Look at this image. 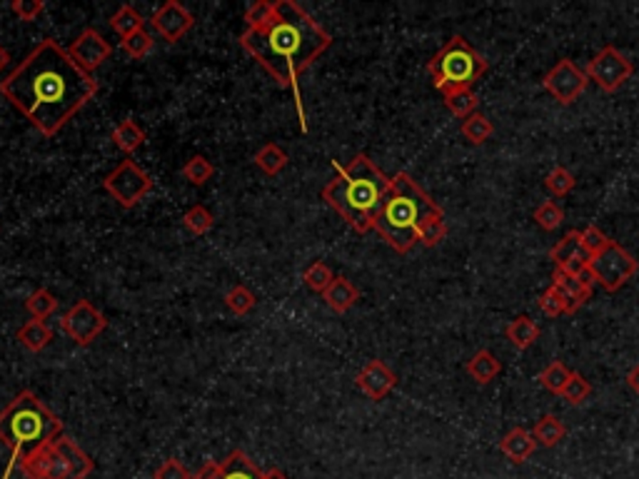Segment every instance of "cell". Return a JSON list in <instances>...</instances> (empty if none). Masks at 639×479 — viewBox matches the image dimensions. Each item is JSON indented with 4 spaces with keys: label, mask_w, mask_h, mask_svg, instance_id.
<instances>
[{
    "label": "cell",
    "mask_w": 639,
    "mask_h": 479,
    "mask_svg": "<svg viewBox=\"0 0 639 479\" xmlns=\"http://www.w3.org/2000/svg\"><path fill=\"white\" fill-rule=\"evenodd\" d=\"M98 93L95 75L63 50L58 40L45 38L21 60L5 80H0V95L31 120L45 137H53L66 128Z\"/></svg>",
    "instance_id": "1"
},
{
    "label": "cell",
    "mask_w": 639,
    "mask_h": 479,
    "mask_svg": "<svg viewBox=\"0 0 639 479\" xmlns=\"http://www.w3.org/2000/svg\"><path fill=\"white\" fill-rule=\"evenodd\" d=\"M330 45L333 35L295 0H278L272 18L262 28L240 35V48L247 56L258 60V66L268 70L280 88L292 90L303 133H307V123L300 78Z\"/></svg>",
    "instance_id": "2"
},
{
    "label": "cell",
    "mask_w": 639,
    "mask_h": 479,
    "mask_svg": "<svg viewBox=\"0 0 639 479\" xmlns=\"http://www.w3.org/2000/svg\"><path fill=\"white\" fill-rule=\"evenodd\" d=\"M390 182L380 167L365 153L350 160L348 165L335 163V178L323 188V200L355 230L370 233L382 210V202L390 192Z\"/></svg>",
    "instance_id": "3"
},
{
    "label": "cell",
    "mask_w": 639,
    "mask_h": 479,
    "mask_svg": "<svg viewBox=\"0 0 639 479\" xmlns=\"http://www.w3.org/2000/svg\"><path fill=\"white\" fill-rule=\"evenodd\" d=\"M442 215H445L442 208L417 185L410 173H397L375 220V230L395 253L404 255L417 245L420 230L425 227L427 220Z\"/></svg>",
    "instance_id": "4"
},
{
    "label": "cell",
    "mask_w": 639,
    "mask_h": 479,
    "mask_svg": "<svg viewBox=\"0 0 639 479\" xmlns=\"http://www.w3.org/2000/svg\"><path fill=\"white\" fill-rule=\"evenodd\" d=\"M60 435H63L60 417L50 412V407H45L31 390L18 392L11 404L0 412V445L11 452V462L3 472V479H11L13 469L21 465V459L56 442Z\"/></svg>",
    "instance_id": "5"
},
{
    "label": "cell",
    "mask_w": 639,
    "mask_h": 479,
    "mask_svg": "<svg viewBox=\"0 0 639 479\" xmlns=\"http://www.w3.org/2000/svg\"><path fill=\"white\" fill-rule=\"evenodd\" d=\"M487 60L462 35H452L427 63L432 83L442 95L472 88L487 73Z\"/></svg>",
    "instance_id": "6"
},
{
    "label": "cell",
    "mask_w": 639,
    "mask_h": 479,
    "mask_svg": "<svg viewBox=\"0 0 639 479\" xmlns=\"http://www.w3.org/2000/svg\"><path fill=\"white\" fill-rule=\"evenodd\" d=\"M102 190H105L120 208L130 210L135 205H140V200L153 190V180H150V175H147L146 170L138 165L135 160L125 157V160H120V165L112 167L111 173L105 175Z\"/></svg>",
    "instance_id": "7"
},
{
    "label": "cell",
    "mask_w": 639,
    "mask_h": 479,
    "mask_svg": "<svg viewBox=\"0 0 639 479\" xmlns=\"http://www.w3.org/2000/svg\"><path fill=\"white\" fill-rule=\"evenodd\" d=\"M590 275L595 282H599L607 292H617L625 288L629 279L639 272V262L629 255L625 247L609 240V245L599 255L590 257Z\"/></svg>",
    "instance_id": "8"
},
{
    "label": "cell",
    "mask_w": 639,
    "mask_h": 479,
    "mask_svg": "<svg viewBox=\"0 0 639 479\" xmlns=\"http://www.w3.org/2000/svg\"><path fill=\"white\" fill-rule=\"evenodd\" d=\"M587 78L605 93H617L635 73V66L625 53H619L615 45H605L590 63H587Z\"/></svg>",
    "instance_id": "9"
},
{
    "label": "cell",
    "mask_w": 639,
    "mask_h": 479,
    "mask_svg": "<svg viewBox=\"0 0 639 479\" xmlns=\"http://www.w3.org/2000/svg\"><path fill=\"white\" fill-rule=\"evenodd\" d=\"M105 327H108L105 315H102L95 305H90L88 300H78L60 317V330H63V334L70 337L78 347H88L90 342H95Z\"/></svg>",
    "instance_id": "10"
},
{
    "label": "cell",
    "mask_w": 639,
    "mask_h": 479,
    "mask_svg": "<svg viewBox=\"0 0 639 479\" xmlns=\"http://www.w3.org/2000/svg\"><path fill=\"white\" fill-rule=\"evenodd\" d=\"M542 85L560 105H572L574 101H580V95L587 90L590 78H587V73H584L582 67L574 66L572 58H562L557 66L545 73Z\"/></svg>",
    "instance_id": "11"
},
{
    "label": "cell",
    "mask_w": 639,
    "mask_h": 479,
    "mask_svg": "<svg viewBox=\"0 0 639 479\" xmlns=\"http://www.w3.org/2000/svg\"><path fill=\"white\" fill-rule=\"evenodd\" d=\"M67 53H70V58H73L85 73L93 75L98 67L105 66V60H111L112 45L111 40H105L95 28H85V31L70 43Z\"/></svg>",
    "instance_id": "12"
},
{
    "label": "cell",
    "mask_w": 639,
    "mask_h": 479,
    "mask_svg": "<svg viewBox=\"0 0 639 479\" xmlns=\"http://www.w3.org/2000/svg\"><path fill=\"white\" fill-rule=\"evenodd\" d=\"M150 22H153V28H155L157 33L163 35L168 43H178L180 38H185V35L192 31L195 15H192L182 3H178V0H165V3L153 13Z\"/></svg>",
    "instance_id": "13"
},
{
    "label": "cell",
    "mask_w": 639,
    "mask_h": 479,
    "mask_svg": "<svg viewBox=\"0 0 639 479\" xmlns=\"http://www.w3.org/2000/svg\"><path fill=\"white\" fill-rule=\"evenodd\" d=\"M355 385H358L359 392H362L365 397L380 402L395 390V385H397V375H395L393 369L387 368L382 359H370V362L358 372Z\"/></svg>",
    "instance_id": "14"
},
{
    "label": "cell",
    "mask_w": 639,
    "mask_h": 479,
    "mask_svg": "<svg viewBox=\"0 0 639 479\" xmlns=\"http://www.w3.org/2000/svg\"><path fill=\"white\" fill-rule=\"evenodd\" d=\"M18 467L28 479H66V465H63L56 442L35 449L33 455L21 459Z\"/></svg>",
    "instance_id": "15"
},
{
    "label": "cell",
    "mask_w": 639,
    "mask_h": 479,
    "mask_svg": "<svg viewBox=\"0 0 639 479\" xmlns=\"http://www.w3.org/2000/svg\"><path fill=\"white\" fill-rule=\"evenodd\" d=\"M552 285L564 295V300H567V310H570V315H574L580 307H582L584 302L592 297V285H595V279H592V275H590V270H587L584 275H580V278H574V275H567L564 270L555 268V272H552Z\"/></svg>",
    "instance_id": "16"
},
{
    "label": "cell",
    "mask_w": 639,
    "mask_h": 479,
    "mask_svg": "<svg viewBox=\"0 0 639 479\" xmlns=\"http://www.w3.org/2000/svg\"><path fill=\"white\" fill-rule=\"evenodd\" d=\"M56 447L58 452H60V457H63V465H66V479H88L93 475L95 462L73 439L58 437Z\"/></svg>",
    "instance_id": "17"
},
{
    "label": "cell",
    "mask_w": 639,
    "mask_h": 479,
    "mask_svg": "<svg viewBox=\"0 0 639 479\" xmlns=\"http://www.w3.org/2000/svg\"><path fill=\"white\" fill-rule=\"evenodd\" d=\"M500 449H502V455H505L510 462L522 465V462H528V459L535 455L537 442H535V437H532V430H525V427H512V430H510V432L502 437Z\"/></svg>",
    "instance_id": "18"
},
{
    "label": "cell",
    "mask_w": 639,
    "mask_h": 479,
    "mask_svg": "<svg viewBox=\"0 0 639 479\" xmlns=\"http://www.w3.org/2000/svg\"><path fill=\"white\" fill-rule=\"evenodd\" d=\"M323 300H325V305L333 310V313L337 315H345L350 313L355 305H358L359 300V290L350 282L348 278H342V275H337L335 279H333V285L327 288L325 292H323Z\"/></svg>",
    "instance_id": "19"
},
{
    "label": "cell",
    "mask_w": 639,
    "mask_h": 479,
    "mask_svg": "<svg viewBox=\"0 0 639 479\" xmlns=\"http://www.w3.org/2000/svg\"><path fill=\"white\" fill-rule=\"evenodd\" d=\"M111 140L115 143L118 150H123L125 155L130 157L135 150H140L143 143H146V130L138 125V120H130V118H128V120H120V123L112 128Z\"/></svg>",
    "instance_id": "20"
},
{
    "label": "cell",
    "mask_w": 639,
    "mask_h": 479,
    "mask_svg": "<svg viewBox=\"0 0 639 479\" xmlns=\"http://www.w3.org/2000/svg\"><path fill=\"white\" fill-rule=\"evenodd\" d=\"M220 479H262V472L243 449H235L220 462Z\"/></svg>",
    "instance_id": "21"
},
{
    "label": "cell",
    "mask_w": 639,
    "mask_h": 479,
    "mask_svg": "<svg viewBox=\"0 0 639 479\" xmlns=\"http://www.w3.org/2000/svg\"><path fill=\"white\" fill-rule=\"evenodd\" d=\"M15 340H18L28 352H43L45 347L53 342V330H50V324L43 323V320H28V323L18 330Z\"/></svg>",
    "instance_id": "22"
},
{
    "label": "cell",
    "mask_w": 639,
    "mask_h": 479,
    "mask_svg": "<svg viewBox=\"0 0 639 479\" xmlns=\"http://www.w3.org/2000/svg\"><path fill=\"white\" fill-rule=\"evenodd\" d=\"M500 372H502V362H500L490 350L475 352L470 362H467V375H470L477 385H490L493 379H497Z\"/></svg>",
    "instance_id": "23"
},
{
    "label": "cell",
    "mask_w": 639,
    "mask_h": 479,
    "mask_svg": "<svg viewBox=\"0 0 639 479\" xmlns=\"http://www.w3.org/2000/svg\"><path fill=\"white\" fill-rule=\"evenodd\" d=\"M505 334L507 340L512 342V347L529 350L539 340V324L532 317H528V315H519V317H515L512 323L507 324Z\"/></svg>",
    "instance_id": "24"
},
{
    "label": "cell",
    "mask_w": 639,
    "mask_h": 479,
    "mask_svg": "<svg viewBox=\"0 0 639 479\" xmlns=\"http://www.w3.org/2000/svg\"><path fill=\"white\" fill-rule=\"evenodd\" d=\"M288 160H290V157H288V153H285L278 143H265V146L255 153V157H253V163L258 165L260 173H265L270 178L280 175L282 170L288 167Z\"/></svg>",
    "instance_id": "25"
},
{
    "label": "cell",
    "mask_w": 639,
    "mask_h": 479,
    "mask_svg": "<svg viewBox=\"0 0 639 479\" xmlns=\"http://www.w3.org/2000/svg\"><path fill=\"white\" fill-rule=\"evenodd\" d=\"M532 437L539 447H555L560 445L562 439L567 437V427L555 417V414H545L539 417V422L532 427Z\"/></svg>",
    "instance_id": "26"
},
{
    "label": "cell",
    "mask_w": 639,
    "mask_h": 479,
    "mask_svg": "<svg viewBox=\"0 0 639 479\" xmlns=\"http://www.w3.org/2000/svg\"><path fill=\"white\" fill-rule=\"evenodd\" d=\"M460 130L462 135L470 140L472 146H483V143H487V140L494 135V125L487 115H483V112H472L470 118L462 120Z\"/></svg>",
    "instance_id": "27"
},
{
    "label": "cell",
    "mask_w": 639,
    "mask_h": 479,
    "mask_svg": "<svg viewBox=\"0 0 639 479\" xmlns=\"http://www.w3.org/2000/svg\"><path fill=\"white\" fill-rule=\"evenodd\" d=\"M111 25L112 31L120 35V40H123L128 35H133L135 31H143V28H146V18L135 11L133 5H120L118 11L112 13Z\"/></svg>",
    "instance_id": "28"
},
{
    "label": "cell",
    "mask_w": 639,
    "mask_h": 479,
    "mask_svg": "<svg viewBox=\"0 0 639 479\" xmlns=\"http://www.w3.org/2000/svg\"><path fill=\"white\" fill-rule=\"evenodd\" d=\"M577 255H584L582 233H580V230H570V233L564 235L560 243H555V247L550 250V260L555 262V268H560L567 260H572V257Z\"/></svg>",
    "instance_id": "29"
},
{
    "label": "cell",
    "mask_w": 639,
    "mask_h": 479,
    "mask_svg": "<svg viewBox=\"0 0 639 479\" xmlns=\"http://www.w3.org/2000/svg\"><path fill=\"white\" fill-rule=\"evenodd\" d=\"M225 305H227V310L233 315L245 317V315H250L258 307V295L250 290V288H245V285H235V288H230V292L225 295Z\"/></svg>",
    "instance_id": "30"
},
{
    "label": "cell",
    "mask_w": 639,
    "mask_h": 479,
    "mask_svg": "<svg viewBox=\"0 0 639 479\" xmlns=\"http://www.w3.org/2000/svg\"><path fill=\"white\" fill-rule=\"evenodd\" d=\"M182 178L188 180L191 185H195V188H202L205 182H210L215 175V165L208 160L205 155H192L185 165H182Z\"/></svg>",
    "instance_id": "31"
},
{
    "label": "cell",
    "mask_w": 639,
    "mask_h": 479,
    "mask_svg": "<svg viewBox=\"0 0 639 479\" xmlns=\"http://www.w3.org/2000/svg\"><path fill=\"white\" fill-rule=\"evenodd\" d=\"M25 310L31 313L33 320H43L45 323L50 315L58 313V297L50 290L40 288V290H35L33 295L25 300Z\"/></svg>",
    "instance_id": "32"
},
{
    "label": "cell",
    "mask_w": 639,
    "mask_h": 479,
    "mask_svg": "<svg viewBox=\"0 0 639 479\" xmlns=\"http://www.w3.org/2000/svg\"><path fill=\"white\" fill-rule=\"evenodd\" d=\"M445 105H448V111L455 115V118H460V120H465V118H470L472 112H477V105H480V101H477V93L472 88L467 90H457V93H449V95H445Z\"/></svg>",
    "instance_id": "33"
},
{
    "label": "cell",
    "mask_w": 639,
    "mask_h": 479,
    "mask_svg": "<svg viewBox=\"0 0 639 479\" xmlns=\"http://www.w3.org/2000/svg\"><path fill=\"white\" fill-rule=\"evenodd\" d=\"M570 377H572V369L557 359V362H552V365H547V368L539 372V385H542L545 390H550L552 395H562V390H564V385L570 382Z\"/></svg>",
    "instance_id": "34"
},
{
    "label": "cell",
    "mask_w": 639,
    "mask_h": 479,
    "mask_svg": "<svg viewBox=\"0 0 639 479\" xmlns=\"http://www.w3.org/2000/svg\"><path fill=\"white\" fill-rule=\"evenodd\" d=\"M182 225L188 227V233L202 237L215 227V215L205 205H192L191 210L182 215Z\"/></svg>",
    "instance_id": "35"
},
{
    "label": "cell",
    "mask_w": 639,
    "mask_h": 479,
    "mask_svg": "<svg viewBox=\"0 0 639 479\" xmlns=\"http://www.w3.org/2000/svg\"><path fill=\"white\" fill-rule=\"evenodd\" d=\"M337 275L330 270V265L327 262H323V260H317V262H313L310 268L305 270L303 272V282H305V288H310L313 292H323L333 285V279H335Z\"/></svg>",
    "instance_id": "36"
},
{
    "label": "cell",
    "mask_w": 639,
    "mask_h": 479,
    "mask_svg": "<svg viewBox=\"0 0 639 479\" xmlns=\"http://www.w3.org/2000/svg\"><path fill=\"white\" fill-rule=\"evenodd\" d=\"M574 185H577L574 175L562 165L552 167L550 173H547V178H545V188L550 190L555 198H567L574 190Z\"/></svg>",
    "instance_id": "37"
},
{
    "label": "cell",
    "mask_w": 639,
    "mask_h": 479,
    "mask_svg": "<svg viewBox=\"0 0 639 479\" xmlns=\"http://www.w3.org/2000/svg\"><path fill=\"white\" fill-rule=\"evenodd\" d=\"M153 45H155V40H153V35L147 33L146 28H143V31H135L133 35H128V38L120 40L123 53L128 58H133V60H143L146 56H150Z\"/></svg>",
    "instance_id": "38"
},
{
    "label": "cell",
    "mask_w": 639,
    "mask_h": 479,
    "mask_svg": "<svg viewBox=\"0 0 639 479\" xmlns=\"http://www.w3.org/2000/svg\"><path fill=\"white\" fill-rule=\"evenodd\" d=\"M532 217H535V223H537L542 230L552 233V230H557V227L564 223V210H562L555 200H545L537 210H535Z\"/></svg>",
    "instance_id": "39"
},
{
    "label": "cell",
    "mask_w": 639,
    "mask_h": 479,
    "mask_svg": "<svg viewBox=\"0 0 639 479\" xmlns=\"http://www.w3.org/2000/svg\"><path fill=\"white\" fill-rule=\"evenodd\" d=\"M537 307L542 310V313L547 315V317H560V315H570V310H567V300H564V295H562L555 285H550L547 290L542 292V297L537 300Z\"/></svg>",
    "instance_id": "40"
},
{
    "label": "cell",
    "mask_w": 639,
    "mask_h": 479,
    "mask_svg": "<svg viewBox=\"0 0 639 479\" xmlns=\"http://www.w3.org/2000/svg\"><path fill=\"white\" fill-rule=\"evenodd\" d=\"M590 395H592V385H590V379L582 377L580 372H572V377H570V382H567L564 390H562V397L570 402V404H582Z\"/></svg>",
    "instance_id": "41"
},
{
    "label": "cell",
    "mask_w": 639,
    "mask_h": 479,
    "mask_svg": "<svg viewBox=\"0 0 639 479\" xmlns=\"http://www.w3.org/2000/svg\"><path fill=\"white\" fill-rule=\"evenodd\" d=\"M272 13H275V3H268V0L253 3L245 11V31H258V28H262V25L272 18Z\"/></svg>",
    "instance_id": "42"
},
{
    "label": "cell",
    "mask_w": 639,
    "mask_h": 479,
    "mask_svg": "<svg viewBox=\"0 0 639 479\" xmlns=\"http://www.w3.org/2000/svg\"><path fill=\"white\" fill-rule=\"evenodd\" d=\"M445 237H448V225H445V215H442V217L427 220L425 227L420 230V240H417V243H422L425 247H435L439 245Z\"/></svg>",
    "instance_id": "43"
},
{
    "label": "cell",
    "mask_w": 639,
    "mask_h": 479,
    "mask_svg": "<svg viewBox=\"0 0 639 479\" xmlns=\"http://www.w3.org/2000/svg\"><path fill=\"white\" fill-rule=\"evenodd\" d=\"M609 245V237H607L597 225H587L582 230V250L587 253L590 257H595V255H599L605 247Z\"/></svg>",
    "instance_id": "44"
},
{
    "label": "cell",
    "mask_w": 639,
    "mask_h": 479,
    "mask_svg": "<svg viewBox=\"0 0 639 479\" xmlns=\"http://www.w3.org/2000/svg\"><path fill=\"white\" fill-rule=\"evenodd\" d=\"M13 15L22 22H33L38 21L45 11L43 0H13L11 3Z\"/></svg>",
    "instance_id": "45"
},
{
    "label": "cell",
    "mask_w": 639,
    "mask_h": 479,
    "mask_svg": "<svg viewBox=\"0 0 639 479\" xmlns=\"http://www.w3.org/2000/svg\"><path fill=\"white\" fill-rule=\"evenodd\" d=\"M153 479H192L191 469L185 467L180 459L170 457L165 459L160 467L155 469V475H153Z\"/></svg>",
    "instance_id": "46"
},
{
    "label": "cell",
    "mask_w": 639,
    "mask_h": 479,
    "mask_svg": "<svg viewBox=\"0 0 639 479\" xmlns=\"http://www.w3.org/2000/svg\"><path fill=\"white\" fill-rule=\"evenodd\" d=\"M192 479H220V462H205Z\"/></svg>",
    "instance_id": "47"
},
{
    "label": "cell",
    "mask_w": 639,
    "mask_h": 479,
    "mask_svg": "<svg viewBox=\"0 0 639 479\" xmlns=\"http://www.w3.org/2000/svg\"><path fill=\"white\" fill-rule=\"evenodd\" d=\"M627 385L629 390L635 392V395H639V365H635V368L627 372Z\"/></svg>",
    "instance_id": "48"
},
{
    "label": "cell",
    "mask_w": 639,
    "mask_h": 479,
    "mask_svg": "<svg viewBox=\"0 0 639 479\" xmlns=\"http://www.w3.org/2000/svg\"><path fill=\"white\" fill-rule=\"evenodd\" d=\"M8 66H11V50L0 43V73H3V70H5Z\"/></svg>",
    "instance_id": "49"
},
{
    "label": "cell",
    "mask_w": 639,
    "mask_h": 479,
    "mask_svg": "<svg viewBox=\"0 0 639 479\" xmlns=\"http://www.w3.org/2000/svg\"><path fill=\"white\" fill-rule=\"evenodd\" d=\"M262 479H288L282 475L280 469H270V472H262Z\"/></svg>",
    "instance_id": "50"
}]
</instances>
